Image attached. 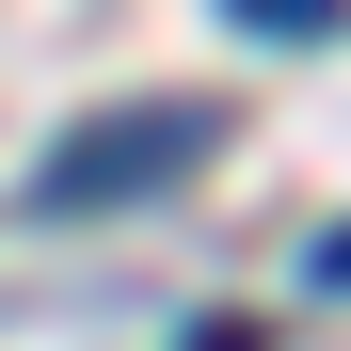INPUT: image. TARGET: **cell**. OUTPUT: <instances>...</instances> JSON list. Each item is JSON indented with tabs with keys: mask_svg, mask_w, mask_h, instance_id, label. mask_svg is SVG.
I'll return each instance as SVG.
<instances>
[{
	"mask_svg": "<svg viewBox=\"0 0 351 351\" xmlns=\"http://www.w3.org/2000/svg\"><path fill=\"white\" fill-rule=\"evenodd\" d=\"M192 160H223V96H128L32 160V208H128V192H176Z\"/></svg>",
	"mask_w": 351,
	"mask_h": 351,
	"instance_id": "1",
	"label": "cell"
},
{
	"mask_svg": "<svg viewBox=\"0 0 351 351\" xmlns=\"http://www.w3.org/2000/svg\"><path fill=\"white\" fill-rule=\"evenodd\" d=\"M223 32H256V48H335L351 0H223Z\"/></svg>",
	"mask_w": 351,
	"mask_h": 351,
	"instance_id": "2",
	"label": "cell"
},
{
	"mask_svg": "<svg viewBox=\"0 0 351 351\" xmlns=\"http://www.w3.org/2000/svg\"><path fill=\"white\" fill-rule=\"evenodd\" d=\"M176 351H271L256 319H192V335H176Z\"/></svg>",
	"mask_w": 351,
	"mask_h": 351,
	"instance_id": "3",
	"label": "cell"
},
{
	"mask_svg": "<svg viewBox=\"0 0 351 351\" xmlns=\"http://www.w3.org/2000/svg\"><path fill=\"white\" fill-rule=\"evenodd\" d=\"M304 271H319V287H351V223H319V256H304Z\"/></svg>",
	"mask_w": 351,
	"mask_h": 351,
	"instance_id": "4",
	"label": "cell"
}]
</instances>
